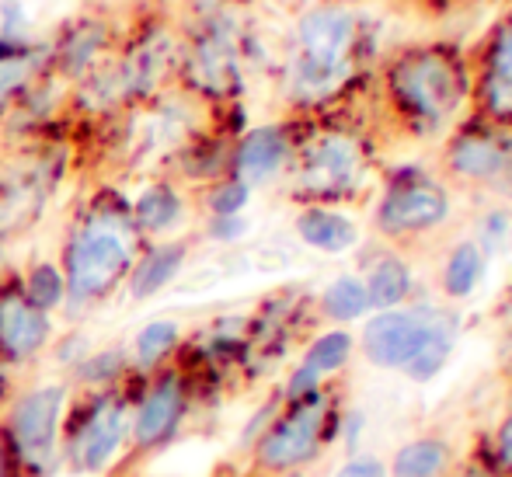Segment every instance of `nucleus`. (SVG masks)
<instances>
[{
	"label": "nucleus",
	"mask_w": 512,
	"mask_h": 477,
	"mask_svg": "<svg viewBox=\"0 0 512 477\" xmlns=\"http://www.w3.org/2000/svg\"><path fill=\"white\" fill-rule=\"evenodd\" d=\"M143 251V237L133 223L129 206L119 199H95L74 220L63 241L60 269L67 279V314L84 317L102 307L133 272L136 255Z\"/></svg>",
	"instance_id": "1"
},
{
	"label": "nucleus",
	"mask_w": 512,
	"mask_h": 477,
	"mask_svg": "<svg viewBox=\"0 0 512 477\" xmlns=\"http://www.w3.org/2000/svg\"><path fill=\"white\" fill-rule=\"evenodd\" d=\"M359 49V18L342 4H314L300 14L286 67V95L297 105L328 101L349 81Z\"/></svg>",
	"instance_id": "2"
},
{
	"label": "nucleus",
	"mask_w": 512,
	"mask_h": 477,
	"mask_svg": "<svg viewBox=\"0 0 512 477\" xmlns=\"http://www.w3.org/2000/svg\"><path fill=\"white\" fill-rule=\"evenodd\" d=\"M387 91L408 129L436 133L460 112L467 74L446 49H408L387 70Z\"/></svg>",
	"instance_id": "3"
},
{
	"label": "nucleus",
	"mask_w": 512,
	"mask_h": 477,
	"mask_svg": "<svg viewBox=\"0 0 512 477\" xmlns=\"http://www.w3.org/2000/svg\"><path fill=\"white\" fill-rule=\"evenodd\" d=\"M70 383L49 380L21 390L0 415V439L14 464L28 477H53L63 464V422H67Z\"/></svg>",
	"instance_id": "4"
},
{
	"label": "nucleus",
	"mask_w": 512,
	"mask_h": 477,
	"mask_svg": "<svg viewBox=\"0 0 512 477\" xmlns=\"http://www.w3.org/2000/svg\"><path fill=\"white\" fill-rule=\"evenodd\" d=\"M331 394L317 387L314 394L300 401H283L265 432L251 446V464L265 477H283L293 471H304L321 457V446L328 443L331 432Z\"/></svg>",
	"instance_id": "5"
},
{
	"label": "nucleus",
	"mask_w": 512,
	"mask_h": 477,
	"mask_svg": "<svg viewBox=\"0 0 512 477\" xmlns=\"http://www.w3.org/2000/svg\"><path fill=\"white\" fill-rule=\"evenodd\" d=\"M133 404L119 390H84L63 422V464L81 477H98L119 460L129 443Z\"/></svg>",
	"instance_id": "6"
},
{
	"label": "nucleus",
	"mask_w": 512,
	"mask_h": 477,
	"mask_svg": "<svg viewBox=\"0 0 512 477\" xmlns=\"http://www.w3.org/2000/svg\"><path fill=\"white\" fill-rule=\"evenodd\" d=\"M450 213L453 195L439 178L425 175V171H401V175L391 178L387 192L380 195L373 227L387 241L408 244L446 227Z\"/></svg>",
	"instance_id": "7"
},
{
	"label": "nucleus",
	"mask_w": 512,
	"mask_h": 477,
	"mask_svg": "<svg viewBox=\"0 0 512 477\" xmlns=\"http://www.w3.org/2000/svg\"><path fill=\"white\" fill-rule=\"evenodd\" d=\"M366 178V154L356 136L349 133H321L300 150L297 178L293 192L304 199L328 202V199H349Z\"/></svg>",
	"instance_id": "8"
},
{
	"label": "nucleus",
	"mask_w": 512,
	"mask_h": 477,
	"mask_svg": "<svg viewBox=\"0 0 512 477\" xmlns=\"http://www.w3.org/2000/svg\"><path fill=\"white\" fill-rule=\"evenodd\" d=\"M223 14V11H220ZM220 14L203 18V32L182 46V81L192 95L230 98L241 91V53H237L234 32L223 28Z\"/></svg>",
	"instance_id": "9"
},
{
	"label": "nucleus",
	"mask_w": 512,
	"mask_h": 477,
	"mask_svg": "<svg viewBox=\"0 0 512 477\" xmlns=\"http://www.w3.org/2000/svg\"><path fill=\"white\" fill-rule=\"evenodd\" d=\"M189 415V383L178 370L150 373L140 401L133 404L129 443L136 453H157L178 436Z\"/></svg>",
	"instance_id": "10"
},
{
	"label": "nucleus",
	"mask_w": 512,
	"mask_h": 477,
	"mask_svg": "<svg viewBox=\"0 0 512 477\" xmlns=\"http://www.w3.org/2000/svg\"><path fill=\"white\" fill-rule=\"evenodd\" d=\"M443 307H394V310H377V317H370L363 328V356L373 366L384 370H405V363L425 345V338L436 331V324L443 321Z\"/></svg>",
	"instance_id": "11"
},
{
	"label": "nucleus",
	"mask_w": 512,
	"mask_h": 477,
	"mask_svg": "<svg viewBox=\"0 0 512 477\" xmlns=\"http://www.w3.org/2000/svg\"><path fill=\"white\" fill-rule=\"evenodd\" d=\"M53 314L39 310L18 279H0V366H28L53 345Z\"/></svg>",
	"instance_id": "12"
},
{
	"label": "nucleus",
	"mask_w": 512,
	"mask_h": 477,
	"mask_svg": "<svg viewBox=\"0 0 512 477\" xmlns=\"http://www.w3.org/2000/svg\"><path fill=\"white\" fill-rule=\"evenodd\" d=\"M443 168L460 185H499L512 178V143L488 126H467L446 143Z\"/></svg>",
	"instance_id": "13"
},
{
	"label": "nucleus",
	"mask_w": 512,
	"mask_h": 477,
	"mask_svg": "<svg viewBox=\"0 0 512 477\" xmlns=\"http://www.w3.org/2000/svg\"><path fill=\"white\" fill-rule=\"evenodd\" d=\"M108 42H112L108 21L98 18V14H81L56 32V42L49 46V63L63 81L77 84L88 70H95L105 60L102 53L108 49Z\"/></svg>",
	"instance_id": "14"
},
{
	"label": "nucleus",
	"mask_w": 512,
	"mask_h": 477,
	"mask_svg": "<svg viewBox=\"0 0 512 477\" xmlns=\"http://www.w3.org/2000/svg\"><path fill=\"white\" fill-rule=\"evenodd\" d=\"M290 150L283 126H255L230 147V175L248 185H265L286 168Z\"/></svg>",
	"instance_id": "15"
},
{
	"label": "nucleus",
	"mask_w": 512,
	"mask_h": 477,
	"mask_svg": "<svg viewBox=\"0 0 512 477\" xmlns=\"http://www.w3.org/2000/svg\"><path fill=\"white\" fill-rule=\"evenodd\" d=\"M481 108L495 119H512V14L495 25L481 53L478 77Z\"/></svg>",
	"instance_id": "16"
},
{
	"label": "nucleus",
	"mask_w": 512,
	"mask_h": 477,
	"mask_svg": "<svg viewBox=\"0 0 512 477\" xmlns=\"http://www.w3.org/2000/svg\"><path fill=\"white\" fill-rule=\"evenodd\" d=\"M185 262H189V241L182 237H164V241H154L136 255L133 272H129L126 286L133 300H154L157 293H164L178 276H182Z\"/></svg>",
	"instance_id": "17"
},
{
	"label": "nucleus",
	"mask_w": 512,
	"mask_h": 477,
	"mask_svg": "<svg viewBox=\"0 0 512 477\" xmlns=\"http://www.w3.org/2000/svg\"><path fill=\"white\" fill-rule=\"evenodd\" d=\"M129 213H133V223L140 230V237H154V241H164L171 237L189 216V199H185L182 185L175 182H150L147 189H140L133 202H129Z\"/></svg>",
	"instance_id": "18"
},
{
	"label": "nucleus",
	"mask_w": 512,
	"mask_h": 477,
	"mask_svg": "<svg viewBox=\"0 0 512 477\" xmlns=\"http://www.w3.org/2000/svg\"><path fill=\"white\" fill-rule=\"evenodd\" d=\"M293 227H297V237L307 248L324 251V255H342L359 241L356 223L328 206H304L297 213V220H293Z\"/></svg>",
	"instance_id": "19"
},
{
	"label": "nucleus",
	"mask_w": 512,
	"mask_h": 477,
	"mask_svg": "<svg viewBox=\"0 0 512 477\" xmlns=\"http://www.w3.org/2000/svg\"><path fill=\"white\" fill-rule=\"evenodd\" d=\"M46 63V46H35V42H28V46H0V115L11 112L14 101L39 81Z\"/></svg>",
	"instance_id": "20"
},
{
	"label": "nucleus",
	"mask_w": 512,
	"mask_h": 477,
	"mask_svg": "<svg viewBox=\"0 0 512 477\" xmlns=\"http://www.w3.org/2000/svg\"><path fill=\"white\" fill-rule=\"evenodd\" d=\"M182 345V324L171 321V317H157L147 321L133 338V349H129V366L143 377L164 370V363L171 359V352Z\"/></svg>",
	"instance_id": "21"
},
{
	"label": "nucleus",
	"mask_w": 512,
	"mask_h": 477,
	"mask_svg": "<svg viewBox=\"0 0 512 477\" xmlns=\"http://www.w3.org/2000/svg\"><path fill=\"white\" fill-rule=\"evenodd\" d=\"M485 269H488L485 251L474 241H457L450 248V255L443 258V269H439V293L446 300H467L481 286Z\"/></svg>",
	"instance_id": "22"
},
{
	"label": "nucleus",
	"mask_w": 512,
	"mask_h": 477,
	"mask_svg": "<svg viewBox=\"0 0 512 477\" xmlns=\"http://www.w3.org/2000/svg\"><path fill=\"white\" fill-rule=\"evenodd\" d=\"M457 464V453L446 443L443 436H422L411 439L394 453L391 474L394 477H443L453 471Z\"/></svg>",
	"instance_id": "23"
},
{
	"label": "nucleus",
	"mask_w": 512,
	"mask_h": 477,
	"mask_svg": "<svg viewBox=\"0 0 512 477\" xmlns=\"http://www.w3.org/2000/svg\"><path fill=\"white\" fill-rule=\"evenodd\" d=\"M363 283L366 296H370V310H394L411 293V265L401 255H380Z\"/></svg>",
	"instance_id": "24"
},
{
	"label": "nucleus",
	"mask_w": 512,
	"mask_h": 477,
	"mask_svg": "<svg viewBox=\"0 0 512 477\" xmlns=\"http://www.w3.org/2000/svg\"><path fill=\"white\" fill-rule=\"evenodd\" d=\"M457 331H460V317L453 314V310H446L443 321L436 324V331L425 338V345L408 359L401 373L415 383H429L446 366V359H450L453 345H457Z\"/></svg>",
	"instance_id": "25"
},
{
	"label": "nucleus",
	"mask_w": 512,
	"mask_h": 477,
	"mask_svg": "<svg viewBox=\"0 0 512 477\" xmlns=\"http://www.w3.org/2000/svg\"><path fill=\"white\" fill-rule=\"evenodd\" d=\"M18 283H21V293L39 310H46V314H56V310L67 307V279H63L60 262H53V258H35V262H28Z\"/></svg>",
	"instance_id": "26"
},
{
	"label": "nucleus",
	"mask_w": 512,
	"mask_h": 477,
	"mask_svg": "<svg viewBox=\"0 0 512 477\" xmlns=\"http://www.w3.org/2000/svg\"><path fill=\"white\" fill-rule=\"evenodd\" d=\"M129 370V352L119 345H108V349L88 352L81 363L74 366V383L84 390H112L115 383L126 377Z\"/></svg>",
	"instance_id": "27"
},
{
	"label": "nucleus",
	"mask_w": 512,
	"mask_h": 477,
	"mask_svg": "<svg viewBox=\"0 0 512 477\" xmlns=\"http://www.w3.org/2000/svg\"><path fill=\"white\" fill-rule=\"evenodd\" d=\"M366 310H370V296H366V283L359 276H338L321 293V314L328 321H359Z\"/></svg>",
	"instance_id": "28"
},
{
	"label": "nucleus",
	"mask_w": 512,
	"mask_h": 477,
	"mask_svg": "<svg viewBox=\"0 0 512 477\" xmlns=\"http://www.w3.org/2000/svg\"><path fill=\"white\" fill-rule=\"evenodd\" d=\"M352 359V335L349 331H324L310 342V349L304 352V370H310L314 377H331L338 373L345 363Z\"/></svg>",
	"instance_id": "29"
},
{
	"label": "nucleus",
	"mask_w": 512,
	"mask_h": 477,
	"mask_svg": "<svg viewBox=\"0 0 512 477\" xmlns=\"http://www.w3.org/2000/svg\"><path fill=\"white\" fill-rule=\"evenodd\" d=\"M248 202H251V185L234 175H223L216 182H209V189L203 195V206L209 216H237L248 209Z\"/></svg>",
	"instance_id": "30"
},
{
	"label": "nucleus",
	"mask_w": 512,
	"mask_h": 477,
	"mask_svg": "<svg viewBox=\"0 0 512 477\" xmlns=\"http://www.w3.org/2000/svg\"><path fill=\"white\" fill-rule=\"evenodd\" d=\"M512 241V213L509 209H488L485 216H481L478 223V248L488 255H499V251H506Z\"/></svg>",
	"instance_id": "31"
},
{
	"label": "nucleus",
	"mask_w": 512,
	"mask_h": 477,
	"mask_svg": "<svg viewBox=\"0 0 512 477\" xmlns=\"http://www.w3.org/2000/svg\"><path fill=\"white\" fill-rule=\"evenodd\" d=\"M32 42V21L21 0L0 4V46H28Z\"/></svg>",
	"instance_id": "32"
},
{
	"label": "nucleus",
	"mask_w": 512,
	"mask_h": 477,
	"mask_svg": "<svg viewBox=\"0 0 512 477\" xmlns=\"http://www.w3.org/2000/svg\"><path fill=\"white\" fill-rule=\"evenodd\" d=\"M251 223L244 220V213L237 216H209L206 220V237L216 244H237L241 237H248Z\"/></svg>",
	"instance_id": "33"
},
{
	"label": "nucleus",
	"mask_w": 512,
	"mask_h": 477,
	"mask_svg": "<svg viewBox=\"0 0 512 477\" xmlns=\"http://www.w3.org/2000/svg\"><path fill=\"white\" fill-rule=\"evenodd\" d=\"M88 352H91L88 338H84V335H67L60 345H56V363L67 366V370H74V366L81 363Z\"/></svg>",
	"instance_id": "34"
},
{
	"label": "nucleus",
	"mask_w": 512,
	"mask_h": 477,
	"mask_svg": "<svg viewBox=\"0 0 512 477\" xmlns=\"http://www.w3.org/2000/svg\"><path fill=\"white\" fill-rule=\"evenodd\" d=\"M317 387H321V377H314V373L304 370V366H297V370L290 373V380H286L283 401H300V397L314 394Z\"/></svg>",
	"instance_id": "35"
},
{
	"label": "nucleus",
	"mask_w": 512,
	"mask_h": 477,
	"mask_svg": "<svg viewBox=\"0 0 512 477\" xmlns=\"http://www.w3.org/2000/svg\"><path fill=\"white\" fill-rule=\"evenodd\" d=\"M495 460H499L502 471L512 474V411L499 422V429H495Z\"/></svg>",
	"instance_id": "36"
},
{
	"label": "nucleus",
	"mask_w": 512,
	"mask_h": 477,
	"mask_svg": "<svg viewBox=\"0 0 512 477\" xmlns=\"http://www.w3.org/2000/svg\"><path fill=\"white\" fill-rule=\"evenodd\" d=\"M387 467L380 464L377 457H352L342 464V471H338L335 477H384Z\"/></svg>",
	"instance_id": "37"
},
{
	"label": "nucleus",
	"mask_w": 512,
	"mask_h": 477,
	"mask_svg": "<svg viewBox=\"0 0 512 477\" xmlns=\"http://www.w3.org/2000/svg\"><path fill=\"white\" fill-rule=\"evenodd\" d=\"M227 4H237V0H182V7H185V11H189L196 21L213 18V14H220Z\"/></svg>",
	"instance_id": "38"
},
{
	"label": "nucleus",
	"mask_w": 512,
	"mask_h": 477,
	"mask_svg": "<svg viewBox=\"0 0 512 477\" xmlns=\"http://www.w3.org/2000/svg\"><path fill=\"white\" fill-rule=\"evenodd\" d=\"M14 457H11V450L4 446V439H0V477H14Z\"/></svg>",
	"instance_id": "39"
},
{
	"label": "nucleus",
	"mask_w": 512,
	"mask_h": 477,
	"mask_svg": "<svg viewBox=\"0 0 512 477\" xmlns=\"http://www.w3.org/2000/svg\"><path fill=\"white\" fill-rule=\"evenodd\" d=\"M359 425H363V415H352V418H349V425H345V439H349V446H356Z\"/></svg>",
	"instance_id": "40"
},
{
	"label": "nucleus",
	"mask_w": 512,
	"mask_h": 477,
	"mask_svg": "<svg viewBox=\"0 0 512 477\" xmlns=\"http://www.w3.org/2000/svg\"><path fill=\"white\" fill-rule=\"evenodd\" d=\"M443 477H488V474H481V471H450V474H443Z\"/></svg>",
	"instance_id": "41"
},
{
	"label": "nucleus",
	"mask_w": 512,
	"mask_h": 477,
	"mask_svg": "<svg viewBox=\"0 0 512 477\" xmlns=\"http://www.w3.org/2000/svg\"><path fill=\"white\" fill-rule=\"evenodd\" d=\"M0 279H4V248H0Z\"/></svg>",
	"instance_id": "42"
},
{
	"label": "nucleus",
	"mask_w": 512,
	"mask_h": 477,
	"mask_svg": "<svg viewBox=\"0 0 512 477\" xmlns=\"http://www.w3.org/2000/svg\"><path fill=\"white\" fill-rule=\"evenodd\" d=\"M286 4H314V0H286Z\"/></svg>",
	"instance_id": "43"
},
{
	"label": "nucleus",
	"mask_w": 512,
	"mask_h": 477,
	"mask_svg": "<svg viewBox=\"0 0 512 477\" xmlns=\"http://www.w3.org/2000/svg\"><path fill=\"white\" fill-rule=\"evenodd\" d=\"M283 477H304V474H300V471H293V474H283Z\"/></svg>",
	"instance_id": "44"
},
{
	"label": "nucleus",
	"mask_w": 512,
	"mask_h": 477,
	"mask_svg": "<svg viewBox=\"0 0 512 477\" xmlns=\"http://www.w3.org/2000/svg\"><path fill=\"white\" fill-rule=\"evenodd\" d=\"M147 4H164V0H147Z\"/></svg>",
	"instance_id": "45"
},
{
	"label": "nucleus",
	"mask_w": 512,
	"mask_h": 477,
	"mask_svg": "<svg viewBox=\"0 0 512 477\" xmlns=\"http://www.w3.org/2000/svg\"><path fill=\"white\" fill-rule=\"evenodd\" d=\"M77 477H81V474H77Z\"/></svg>",
	"instance_id": "46"
}]
</instances>
